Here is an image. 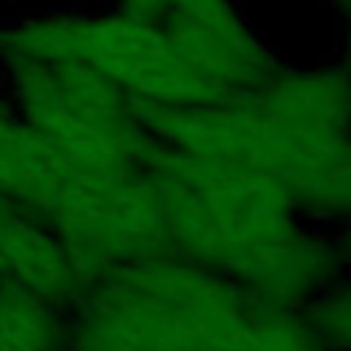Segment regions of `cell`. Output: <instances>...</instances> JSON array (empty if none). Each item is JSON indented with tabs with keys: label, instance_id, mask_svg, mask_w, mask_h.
Here are the masks:
<instances>
[{
	"label": "cell",
	"instance_id": "6da1fadb",
	"mask_svg": "<svg viewBox=\"0 0 351 351\" xmlns=\"http://www.w3.org/2000/svg\"><path fill=\"white\" fill-rule=\"evenodd\" d=\"M132 107L167 145L266 178L307 219L329 230L351 222V74L340 63L282 66L211 107Z\"/></svg>",
	"mask_w": 351,
	"mask_h": 351
},
{
	"label": "cell",
	"instance_id": "7a4b0ae2",
	"mask_svg": "<svg viewBox=\"0 0 351 351\" xmlns=\"http://www.w3.org/2000/svg\"><path fill=\"white\" fill-rule=\"evenodd\" d=\"M145 173L176 258L288 310H307L346 280L332 230L307 219L266 178L184 154L165 140Z\"/></svg>",
	"mask_w": 351,
	"mask_h": 351
},
{
	"label": "cell",
	"instance_id": "3957f363",
	"mask_svg": "<svg viewBox=\"0 0 351 351\" xmlns=\"http://www.w3.org/2000/svg\"><path fill=\"white\" fill-rule=\"evenodd\" d=\"M80 293L77 351H329L304 310L176 255L104 271Z\"/></svg>",
	"mask_w": 351,
	"mask_h": 351
},
{
	"label": "cell",
	"instance_id": "277c9868",
	"mask_svg": "<svg viewBox=\"0 0 351 351\" xmlns=\"http://www.w3.org/2000/svg\"><path fill=\"white\" fill-rule=\"evenodd\" d=\"M8 55L69 60L90 69L132 99L165 107H211L228 101L162 36L123 16H69L0 33Z\"/></svg>",
	"mask_w": 351,
	"mask_h": 351
},
{
	"label": "cell",
	"instance_id": "5b68a950",
	"mask_svg": "<svg viewBox=\"0 0 351 351\" xmlns=\"http://www.w3.org/2000/svg\"><path fill=\"white\" fill-rule=\"evenodd\" d=\"M27 123L69 156L115 170H145L159 137L137 118L132 99L85 66L14 55Z\"/></svg>",
	"mask_w": 351,
	"mask_h": 351
},
{
	"label": "cell",
	"instance_id": "8992f818",
	"mask_svg": "<svg viewBox=\"0 0 351 351\" xmlns=\"http://www.w3.org/2000/svg\"><path fill=\"white\" fill-rule=\"evenodd\" d=\"M118 14L162 36L225 99L285 66L233 0H118Z\"/></svg>",
	"mask_w": 351,
	"mask_h": 351
},
{
	"label": "cell",
	"instance_id": "52a82bcc",
	"mask_svg": "<svg viewBox=\"0 0 351 351\" xmlns=\"http://www.w3.org/2000/svg\"><path fill=\"white\" fill-rule=\"evenodd\" d=\"M0 263L36 296L63 299L82 291L58 236L30 214H16L11 206H5L0 217Z\"/></svg>",
	"mask_w": 351,
	"mask_h": 351
},
{
	"label": "cell",
	"instance_id": "ba28073f",
	"mask_svg": "<svg viewBox=\"0 0 351 351\" xmlns=\"http://www.w3.org/2000/svg\"><path fill=\"white\" fill-rule=\"evenodd\" d=\"M52 324L36 293L0 291V351H47Z\"/></svg>",
	"mask_w": 351,
	"mask_h": 351
},
{
	"label": "cell",
	"instance_id": "9c48e42d",
	"mask_svg": "<svg viewBox=\"0 0 351 351\" xmlns=\"http://www.w3.org/2000/svg\"><path fill=\"white\" fill-rule=\"evenodd\" d=\"M304 313L329 351H351V280L332 285Z\"/></svg>",
	"mask_w": 351,
	"mask_h": 351
},
{
	"label": "cell",
	"instance_id": "30bf717a",
	"mask_svg": "<svg viewBox=\"0 0 351 351\" xmlns=\"http://www.w3.org/2000/svg\"><path fill=\"white\" fill-rule=\"evenodd\" d=\"M8 121L0 123V200H25L27 203V186L22 178V170L16 165V156L8 143Z\"/></svg>",
	"mask_w": 351,
	"mask_h": 351
},
{
	"label": "cell",
	"instance_id": "8fae6325",
	"mask_svg": "<svg viewBox=\"0 0 351 351\" xmlns=\"http://www.w3.org/2000/svg\"><path fill=\"white\" fill-rule=\"evenodd\" d=\"M335 236V247H337V258H340V266H343V277L351 280V222L332 230Z\"/></svg>",
	"mask_w": 351,
	"mask_h": 351
},
{
	"label": "cell",
	"instance_id": "7c38bea8",
	"mask_svg": "<svg viewBox=\"0 0 351 351\" xmlns=\"http://www.w3.org/2000/svg\"><path fill=\"white\" fill-rule=\"evenodd\" d=\"M335 5L340 8V16H343V60H340V66L351 74V0H337Z\"/></svg>",
	"mask_w": 351,
	"mask_h": 351
},
{
	"label": "cell",
	"instance_id": "4fadbf2b",
	"mask_svg": "<svg viewBox=\"0 0 351 351\" xmlns=\"http://www.w3.org/2000/svg\"><path fill=\"white\" fill-rule=\"evenodd\" d=\"M5 206H8V203H5V200H0V217H3V211H5Z\"/></svg>",
	"mask_w": 351,
	"mask_h": 351
},
{
	"label": "cell",
	"instance_id": "5bb4252c",
	"mask_svg": "<svg viewBox=\"0 0 351 351\" xmlns=\"http://www.w3.org/2000/svg\"><path fill=\"white\" fill-rule=\"evenodd\" d=\"M3 121H5V118H0V123H3Z\"/></svg>",
	"mask_w": 351,
	"mask_h": 351
},
{
	"label": "cell",
	"instance_id": "9a60e30c",
	"mask_svg": "<svg viewBox=\"0 0 351 351\" xmlns=\"http://www.w3.org/2000/svg\"><path fill=\"white\" fill-rule=\"evenodd\" d=\"M332 3H337V0H332Z\"/></svg>",
	"mask_w": 351,
	"mask_h": 351
}]
</instances>
